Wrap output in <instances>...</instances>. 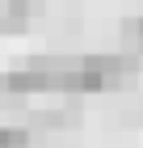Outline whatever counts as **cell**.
<instances>
[{
    "label": "cell",
    "mask_w": 143,
    "mask_h": 148,
    "mask_svg": "<svg viewBox=\"0 0 143 148\" xmlns=\"http://www.w3.org/2000/svg\"><path fill=\"white\" fill-rule=\"evenodd\" d=\"M122 42H126V55H135V59L143 55V17L122 21Z\"/></svg>",
    "instance_id": "3957f363"
},
{
    "label": "cell",
    "mask_w": 143,
    "mask_h": 148,
    "mask_svg": "<svg viewBox=\"0 0 143 148\" xmlns=\"http://www.w3.org/2000/svg\"><path fill=\"white\" fill-rule=\"evenodd\" d=\"M34 13H38V4H30V0H0V34H25Z\"/></svg>",
    "instance_id": "6da1fadb"
},
{
    "label": "cell",
    "mask_w": 143,
    "mask_h": 148,
    "mask_svg": "<svg viewBox=\"0 0 143 148\" xmlns=\"http://www.w3.org/2000/svg\"><path fill=\"white\" fill-rule=\"evenodd\" d=\"M34 144V131L25 123H4L0 127V148H30Z\"/></svg>",
    "instance_id": "7a4b0ae2"
}]
</instances>
